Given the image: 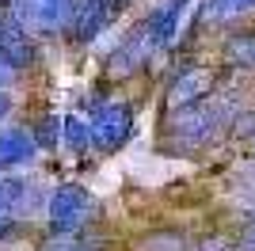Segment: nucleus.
I'll return each mask as SVG.
<instances>
[{
    "label": "nucleus",
    "instance_id": "obj_16",
    "mask_svg": "<svg viewBox=\"0 0 255 251\" xmlns=\"http://www.w3.org/2000/svg\"><path fill=\"white\" fill-rule=\"evenodd\" d=\"M38 4H42V0H11V11H15V19L27 27V23L38 19Z\"/></svg>",
    "mask_w": 255,
    "mask_h": 251
},
{
    "label": "nucleus",
    "instance_id": "obj_21",
    "mask_svg": "<svg viewBox=\"0 0 255 251\" xmlns=\"http://www.w3.org/2000/svg\"><path fill=\"white\" fill-rule=\"evenodd\" d=\"M46 251H96V248H46Z\"/></svg>",
    "mask_w": 255,
    "mask_h": 251
},
{
    "label": "nucleus",
    "instance_id": "obj_18",
    "mask_svg": "<svg viewBox=\"0 0 255 251\" xmlns=\"http://www.w3.org/2000/svg\"><path fill=\"white\" fill-rule=\"evenodd\" d=\"M11 232H15V213L0 209V240H4V236H11Z\"/></svg>",
    "mask_w": 255,
    "mask_h": 251
},
{
    "label": "nucleus",
    "instance_id": "obj_7",
    "mask_svg": "<svg viewBox=\"0 0 255 251\" xmlns=\"http://www.w3.org/2000/svg\"><path fill=\"white\" fill-rule=\"evenodd\" d=\"M187 4H191V0H168V4H160L149 19H145V31H149L156 50H164V46L175 42V31H179V19H183V11H187Z\"/></svg>",
    "mask_w": 255,
    "mask_h": 251
},
{
    "label": "nucleus",
    "instance_id": "obj_3",
    "mask_svg": "<svg viewBox=\"0 0 255 251\" xmlns=\"http://www.w3.org/2000/svg\"><path fill=\"white\" fill-rule=\"evenodd\" d=\"M0 61H8L11 69H31L38 61V46L27 34V27L15 19L11 4L0 8Z\"/></svg>",
    "mask_w": 255,
    "mask_h": 251
},
{
    "label": "nucleus",
    "instance_id": "obj_14",
    "mask_svg": "<svg viewBox=\"0 0 255 251\" xmlns=\"http://www.w3.org/2000/svg\"><path fill=\"white\" fill-rule=\"evenodd\" d=\"M183 248H187V240L179 232H156L145 240V251H183Z\"/></svg>",
    "mask_w": 255,
    "mask_h": 251
},
{
    "label": "nucleus",
    "instance_id": "obj_13",
    "mask_svg": "<svg viewBox=\"0 0 255 251\" xmlns=\"http://www.w3.org/2000/svg\"><path fill=\"white\" fill-rule=\"evenodd\" d=\"M57 137H61V122H57L53 115H46L42 122H38V129H34V141H38V148H50V152H53Z\"/></svg>",
    "mask_w": 255,
    "mask_h": 251
},
{
    "label": "nucleus",
    "instance_id": "obj_1",
    "mask_svg": "<svg viewBox=\"0 0 255 251\" xmlns=\"http://www.w3.org/2000/svg\"><path fill=\"white\" fill-rule=\"evenodd\" d=\"M92 213H96V202H92V194L84 187L65 183V187L53 190V198H50V229L53 232L73 236V232H80L92 221Z\"/></svg>",
    "mask_w": 255,
    "mask_h": 251
},
{
    "label": "nucleus",
    "instance_id": "obj_2",
    "mask_svg": "<svg viewBox=\"0 0 255 251\" xmlns=\"http://www.w3.org/2000/svg\"><path fill=\"white\" fill-rule=\"evenodd\" d=\"M133 133V111L126 103H99L96 115H92V141L96 148L111 152V148H122Z\"/></svg>",
    "mask_w": 255,
    "mask_h": 251
},
{
    "label": "nucleus",
    "instance_id": "obj_5",
    "mask_svg": "<svg viewBox=\"0 0 255 251\" xmlns=\"http://www.w3.org/2000/svg\"><path fill=\"white\" fill-rule=\"evenodd\" d=\"M152 50V38L145 27H137V31L129 34L122 46H118L111 57H107V76H115V80H126V76H133L141 69V61H145V53Z\"/></svg>",
    "mask_w": 255,
    "mask_h": 251
},
{
    "label": "nucleus",
    "instance_id": "obj_11",
    "mask_svg": "<svg viewBox=\"0 0 255 251\" xmlns=\"http://www.w3.org/2000/svg\"><path fill=\"white\" fill-rule=\"evenodd\" d=\"M61 133H65V141H69V148H73L76 156H84L88 152V141H92V122H84L80 115H69L61 122Z\"/></svg>",
    "mask_w": 255,
    "mask_h": 251
},
{
    "label": "nucleus",
    "instance_id": "obj_19",
    "mask_svg": "<svg viewBox=\"0 0 255 251\" xmlns=\"http://www.w3.org/2000/svg\"><path fill=\"white\" fill-rule=\"evenodd\" d=\"M15 76V69H11L8 61H0V88H8V80Z\"/></svg>",
    "mask_w": 255,
    "mask_h": 251
},
{
    "label": "nucleus",
    "instance_id": "obj_12",
    "mask_svg": "<svg viewBox=\"0 0 255 251\" xmlns=\"http://www.w3.org/2000/svg\"><path fill=\"white\" fill-rule=\"evenodd\" d=\"M229 57H233L236 65L255 69V34H240V38H233V42H229Z\"/></svg>",
    "mask_w": 255,
    "mask_h": 251
},
{
    "label": "nucleus",
    "instance_id": "obj_17",
    "mask_svg": "<svg viewBox=\"0 0 255 251\" xmlns=\"http://www.w3.org/2000/svg\"><path fill=\"white\" fill-rule=\"evenodd\" d=\"M255 0H210V11L213 15H233V11H244L252 8Z\"/></svg>",
    "mask_w": 255,
    "mask_h": 251
},
{
    "label": "nucleus",
    "instance_id": "obj_9",
    "mask_svg": "<svg viewBox=\"0 0 255 251\" xmlns=\"http://www.w3.org/2000/svg\"><path fill=\"white\" fill-rule=\"evenodd\" d=\"M107 23H111V11H107L103 0H84V4H76V11H73L76 42H92Z\"/></svg>",
    "mask_w": 255,
    "mask_h": 251
},
{
    "label": "nucleus",
    "instance_id": "obj_6",
    "mask_svg": "<svg viewBox=\"0 0 255 251\" xmlns=\"http://www.w3.org/2000/svg\"><path fill=\"white\" fill-rule=\"evenodd\" d=\"M213 92V73L202 69V65H187L175 80L168 84V107H187V103H198Z\"/></svg>",
    "mask_w": 255,
    "mask_h": 251
},
{
    "label": "nucleus",
    "instance_id": "obj_8",
    "mask_svg": "<svg viewBox=\"0 0 255 251\" xmlns=\"http://www.w3.org/2000/svg\"><path fill=\"white\" fill-rule=\"evenodd\" d=\"M34 152H38V141H34L27 129H4V133H0V167L31 164Z\"/></svg>",
    "mask_w": 255,
    "mask_h": 251
},
{
    "label": "nucleus",
    "instance_id": "obj_4",
    "mask_svg": "<svg viewBox=\"0 0 255 251\" xmlns=\"http://www.w3.org/2000/svg\"><path fill=\"white\" fill-rule=\"evenodd\" d=\"M171 133L179 137L183 145H202V141H210L213 129H217V111H213L206 99H198V103H187V107H175V115H171Z\"/></svg>",
    "mask_w": 255,
    "mask_h": 251
},
{
    "label": "nucleus",
    "instance_id": "obj_15",
    "mask_svg": "<svg viewBox=\"0 0 255 251\" xmlns=\"http://www.w3.org/2000/svg\"><path fill=\"white\" fill-rule=\"evenodd\" d=\"M23 183H15V179H4L0 183V209H8V213H15L19 209V202H23Z\"/></svg>",
    "mask_w": 255,
    "mask_h": 251
},
{
    "label": "nucleus",
    "instance_id": "obj_20",
    "mask_svg": "<svg viewBox=\"0 0 255 251\" xmlns=\"http://www.w3.org/2000/svg\"><path fill=\"white\" fill-rule=\"evenodd\" d=\"M8 111H11V99H8V95H4V88H0V118L8 115Z\"/></svg>",
    "mask_w": 255,
    "mask_h": 251
},
{
    "label": "nucleus",
    "instance_id": "obj_10",
    "mask_svg": "<svg viewBox=\"0 0 255 251\" xmlns=\"http://www.w3.org/2000/svg\"><path fill=\"white\" fill-rule=\"evenodd\" d=\"M76 4L73 0H42L38 4V19H42V27H50V31H61L65 23L73 19Z\"/></svg>",
    "mask_w": 255,
    "mask_h": 251
}]
</instances>
